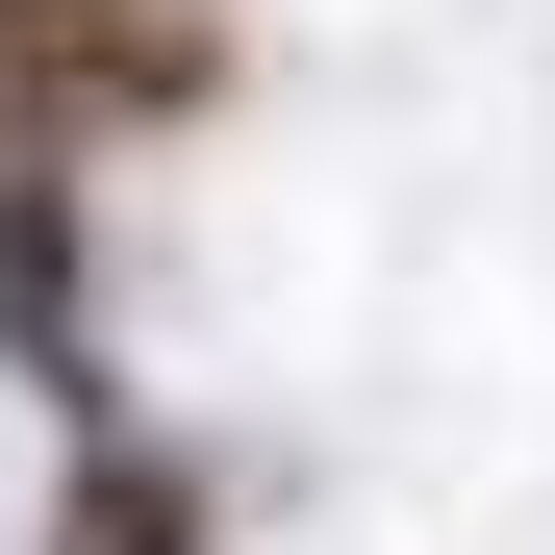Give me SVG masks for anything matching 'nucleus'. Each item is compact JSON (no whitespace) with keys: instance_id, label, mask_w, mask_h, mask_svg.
<instances>
[{"instance_id":"2","label":"nucleus","mask_w":555,"mask_h":555,"mask_svg":"<svg viewBox=\"0 0 555 555\" xmlns=\"http://www.w3.org/2000/svg\"><path fill=\"white\" fill-rule=\"evenodd\" d=\"M51 555H203V480H177V454H127V429H76V505H51Z\"/></svg>"},{"instance_id":"1","label":"nucleus","mask_w":555,"mask_h":555,"mask_svg":"<svg viewBox=\"0 0 555 555\" xmlns=\"http://www.w3.org/2000/svg\"><path fill=\"white\" fill-rule=\"evenodd\" d=\"M0 353H26L51 404H102V328H76V228H51V177L0 152Z\"/></svg>"}]
</instances>
